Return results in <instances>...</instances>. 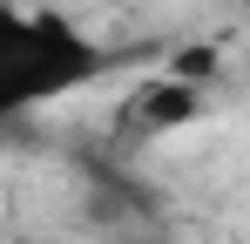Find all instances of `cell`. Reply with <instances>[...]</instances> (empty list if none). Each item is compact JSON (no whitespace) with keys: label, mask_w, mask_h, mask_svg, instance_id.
Here are the masks:
<instances>
[{"label":"cell","mask_w":250,"mask_h":244,"mask_svg":"<svg viewBox=\"0 0 250 244\" xmlns=\"http://www.w3.org/2000/svg\"><path fill=\"white\" fill-rule=\"evenodd\" d=\"M108 68L102 41L61 7H7L0 14V102L7 116H27L47 102L82 95Z\"/></svg>","instance_id":"6da1fadb"},{"label":"cell","mask_w":250,"mask_h":244,"mask_svg":"<svg viewBox=\"0 0 250 244\" xmlns=\"http://www.w3.org/2000/svg\"><path fill=\"white\" fill-rule=\"evenodd\" d=\"M196 116H203V88L189 75H149V81H135V95L122 102L128 136H169V129H189Z\"/></svg>","instance_id":"7a4b0ae2"},{"label":"cell","mask_w":250,"mask_h":244,"mask_svg":"<svg viewBox=\"0 0 250 244\" xmlns=\"http://www.w3.org/2000/svg\"><path fill=\"white\" fill-rule=\"evenodd\" d=\"M7 7H61V14H68L75 0H7Z\"/></svg>","instance_id":"3957f363"},{"label":"cell","mask_w":250,"mask_h":244,"mask_svg":"<svg viewBox=\"0 0 250 244\" xmlns=\"http://www.w3.org/2000/svg\"><path fill=\"white\" fill-rule=\"evenodd\" d=\"M21 244H54V238H21Z\"/></svg>","instance_id":"277c9868"}]
</instances>
